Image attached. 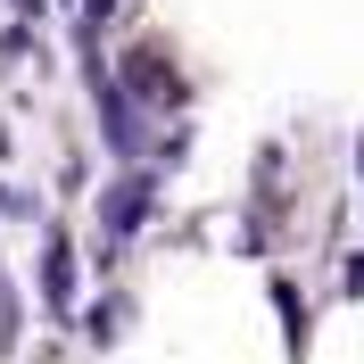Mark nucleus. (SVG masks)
<instances>
[{"instance_id":"1a4fd4ad","label":"nucleus","mask_w":364,"mask_h":364,"mask_svg":"<svg viewBox=\"0 0 364 364\" xmlns=\"http://www.w3.org/2000/svg\"><path fill=\"white\" fill-rule=\"evenodd\" d=\"M356 166H364V141H356Z\"/></svg>"},{"instance_id":"f03ea898","label":"nucleus","mask_w":364,"mask_h":364,"mask_svg":"<svg viewBox=\"0 0 364 364\" xmlns=\"http://www.w3.org/2000/svg\"><path fill=\"white\" fill-rule=\"evenodd\" d=\"M42 298H50L58 323H75V240H67V232L42 240Z\"/></svg>"},{"instance_id":"f257e3e1","label":"nucleus","mask_w":364,"mask_h":364,"mask_svg":"<svg viewBox=\"0 0 364 364\" xmlns=\"http://www.w3.org/2000/svg\"><path fill=\"white\" fill-rule=\"evenodd\" d=\"M149 207H158V182H149V174H124L108 199H100V224H108L116 240H133V232L149 224Z\"/></svg>"},{"instance_id":"0eeeda50","label":"nucleus","mask_w":364,"mask_h":364,"mask_svg":"<svg viewBox=\"0 0 364 364\" xmlns=\"http://www.w3.org/2000/svg\"><path fill=\"white\" fill-rule=\"evenodd\" d=\"M348 290H364V257H356V265H348Z\"/></svg>"},{"instance_id":"20e7f679","label":"nucleus","mask_w":364,"mask_h":364,"mask_svg":"<svg viewBox=\"0 0 364 364\" xmlns=\"http://www.w3.org/2000/svg\"><path fill=\"white\" fill-rule=\"evenodd\" d=\"M116 83H133L141 100H149V108H182V83H174V67H158V58H124V75H116Z\"/></svg>"},{"instance_id":"423d86ee","label":"nucleus","mask_w":364,"mask_h":364,"mask_svg":"<svg viewBox=\"0 0 364 364\" xmlns=\"http://www.w3.org/2000/svg\"><path fill=\"white\" fill-rule=\"evenodd\" d=\"M17 348V290H9V273H0V356Z\"/></svg>"},{"instance_id":"7ed1b4c3","label":"nucleus","mask_w":364,"mask_h":364,"mask_svg":"<svg viewBox=\"0 0 364 364\" xmlns=\"http://www.w3.org/2000/svg\"><path fill=\"white\" fill-rule=\"evenodd\" d=\"M91 91H100V124H108L116 158H141V133H133V108H124V83H116L100 58H91Z\"/></svg>"},{"instance_id":"39448f33","label":"nucleus","mask_w":364,"mask_h":364,"mask_svg":"<svg viewBox=\"0 0 364 364\" xmlns=\"http://www.w3.org/2000/svg\"><path fill=\"white\" fill-rule=\"evenodd\" d=\"M273 306H282V331H290V364L306 356V306H298V282H273Z\"/></svg>"},{"instance_id":"6e6552de","label":"nucleus","mask_w":364,"mask_h":364,"mask_svg":"<svg viewBox=\"0 0 364 364\" xmlns=\"http://www.w3.org/2000/svg\"><path fill=\"white\" fill-rule=\"evenodd\" d=\"M17 9H25V17H42V0H17Z\"/></svg>"}]
</instances>
